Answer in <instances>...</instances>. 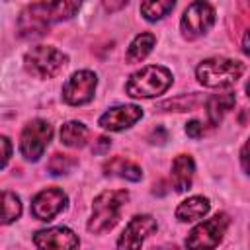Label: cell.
<instances>
[{
	"mask_svg": "<svg viewBox=\"0 0 250 250\" xmlns=\"http://www.w3.org/2000/svg\"><path fill=\"white\" fill-rule=\"evenodd\" d=\"M80 8L78 2H37L27 6L18 21L21 37H37L43 35L49 23L68 20Z\"/></svg>",
	"mask_w": 250,
	"mask_h": 250,
	"instance_id": "1",
	"label": "cell"
},
{
	"mask_svg": "<svg viewBox=\"0 0 250 250\" xmlns=\"http://www.w3.org/2000/svg\"><path fill=\"white\" fill-rule=\"evenodd\" d=\"M246 92H248V98H250V82L246 84Z\"/></svg>",
	"mask_w": 250,
	"mask_h": 250,
	"instance_id": "29",
	"label": "cell"
},
{
	"mask_svg": "<svg viewBox=\"0 0 250 250\" xmlns=\"http://www.w3.org/2000/svg\"><path fill=\"white\" fill-rule=\"evenodd\" d=\"M215 21V10L207 2H193L186 8L182 16V31L188 39L201 37L209 31V27Z\"/></svg>",
	"mask_w": 250,
	"mask_h": 250,
	"instance_id": "8",
	"label": "cell"
},
{
	"mask_svg": "<svg viewBox=\"0 0 250 250\" xmlns=\"http://www.w3.org/2000/svg\"><path fill=\"white\" fill-rule=\"evenodd\" d=\"M74 164H76V160L70 158L68 154H53V158L49 160V170H51V174L59 176V174L70 172L74 168Z\"/></svg>",
	"mask_w": 250,
	"mask_h": 250,
	"instance_id": "22",
	"label": "cell"
},
{
	"mask_svg": "<svg viewBox=\"0 0 250 250\" xmlns=\"http://www.w3.org/2000/svg\"><path fill=\"white\" fill-rule=\"evenodd\" d=\"M152 250H180L176 246H158V248H152Z\"/></svg>",
	"mask_w": 250,
	"mask_h": 250,
	"instance_id": "28",
	"label": "cell"
},
{
	"mask_svg": "<svg viewBox=\"0 0 250 250\" xmlns=\"http://www.w3.org/2000/svg\"><path fill=\"white\" fill-rule=\"evenodd\" d=\"M240 162H242V168L250 174V139H248V143L240 150Z\"/></svg>",
	"mask_w": 250,
	"mask_h": 250,
	"instance_id": "24",
	"label": "cell"
},
{
	"mask_svg": "<svg viewBox=\"0 0 250 250\" xmlns=\"http://www.w3.org/2000/svg\"><path fill=\"white\" fill-rule=\"evenodd\" d=\"M66 64V55L49 45H37L25 55V66L39 78H53Z\"/></svg>",
	"mask_w": 250,
	"mask_h": 250,
	"instance_id": "6",
	"label": "cell"
},
{
	"mask_svg": "<svg viewBox=\"0 0 250 250\" xmlns=\"http://www.w3.org/2000/svg\"><path fill=\"white\" fill-rule=\"evenodd\" d=\"M154 41H156V37H154L152 33H141V35H137V37L131 41L129 49H127V61H129V62H139V61H143V59L152 51Z\"/></svg>",
	"mask_w": 250,
	"mask_h": 250,
	"instance_id": "18",
	"label": "cell"
},
{
	"mask_svg": "<svg viewBox=\"0 0 250 250\" xmlns=\"http://www.w3.org/2000/svg\"><path fill=\"white\" fill-rule=\"evenodd\" d=\"M203 131H205V129H203V125H201L199 121H195V119H193V121H189V123L186 125V133H188L191 139H199V137L203 135Z\"/></svg>",
	"mask_w": 250,
	"mask_h": 250,
	"instance_id": "23",
	"label": "cell"
},
{
	"mask_svg": "<svg viewBox=\"0 0 250 250\" xmlns=\"http://www.w3.org/2000/svg\"><path fill=\"white\" fill-rule=\"evenodd\" d=\"M154 230H156V221L150 215L133 217L117 240V250H141L145 238Z\"/></svg>",
	"mask_w": 250,
	"mask_h": 250,
	"instance_id": "10",
	"label": "cell"
},
{
	"mask_svg": "<svg viewBox=\"0 0 250 250\" xmlns=\"http://www.w3.org/2000/svg\"><path fill=\"white\" fill-rule=\"evenodd\" d=\"M244 66L240 61H232V59H223V57H215V59H205L199 66H197V80L203 86L209 88H225L234 84L240 74H242Z\"/></svg>",
	"mask_w": 250,
	"mask_h": 250,
	"instance_id": "4",
	"label": "cell"
},
{
	"mask_svg": "<svg viewBox=\"0 0 250 250\" xmlns=\"http://www.w3.org/2000/svg\"><path fill=\"white\" fill-rule=\"evenodd\" d=\"M143 115V109L139 105H117L107 109L100 117V125L107 131H123L131 127L135 121H139Z\"/></svg>",
	"mask_w": 250,
	"mask_h": 250,
	"instance_id": "13",
	"label": "cell"
},
{
	"mask_svg": "<svg viewBox=\"0 0 250 250\" xmlns=\"http://www.w3.org/2000/svg\"><path fill=\"white\" fill-rule=\"evenodd\" d=\"M172 84V74L164 66H145L137 70L127 82V94L133 98H154L164 94Z\"/></svg>",
	"mask_w": 250,
	"mask_h": 250,
	"instance_id": "3",
	"label": "cell"
},
{
	"mask_svg": "<svg viewBox=\"0 0 250 250\" xmlns=\"http://www.w3.org/2000/svg\"><path fill=\"white\" fill-rule=\"evenodd\" d=\"M88 129L78 121H68L61 129V141L66 146H82L86 143Z\"/></svg>",
	"mask_w": 250,
	"mask_h": 250,
	"instance_id": "19",
	"label": "cell"
},
{
	"mask_svg": "<svg viewBox=\"0 0 250 250\" xmlns=\"http://www.w3.org/2000/svg\"><path fill=\"white\" fill-rule=\"evenodd\" d=\"M66 207V195L59 188H47L39 191L31 201V213L39 221H51Z\"/></svg>",
	"mask_w": 250,
	"mask_h": 250,
	"instance_id": "11",
	"label": "cell"
},
{
	"mask_svg": "<svg viewBox=\"0 0 250 250\" xmlns=\"http://www.w3.org/2000/svg\"><path fill=\"white\" fill-rule=\"evenodd\" d=\"M96 74L90 70H78L74 72L66 84L62 86V98L70 105H82L94 98L96 90Z\"/></svg>",
	"mask_w": 250,
	"mask_h": 250,
	"instance_id": "9",
	"label": "cell"
},
{
	"mask_svg": "<svg viewBox=\"0 0 250 250\" xmlns=\"http://www.w3.org/2000/svg\"><path fill=\"white\" fill-rule=\"evenodd\" d=\"M129 193L125 189H109V191H102L92 205V219L88 223V230L94 234L105 232L109 229L115 227V223L119 221L121 209L127 203Z\"/></svg>",
	"mask_w": 250,
	"mask_h": 250,
	"instance_id": "2",
	"label": "cell"
},
{
	"mask_svg": "<svg viewBox=\"0 0 250 250\" xmlns=\"http://www.w3.org/2000/svg\"><path fill=\"white\" fill-rule=\"evenodd\" d=\"M227 227H229V217L225 213H217L215 217L199 223L189 232V236L186 238V248L188 250H215Z\"/></svg>",
	"mask_w": 250,
	"mask_h": 250,
	"instance_id": "5",
	"label": "cell"
},
{
	"mask_svg": "<svg viewBox=\"0 0 250 250\" xmlns=\"http://www.w3.org/2000/svg\"><path fill=\"white\" fill-rule=\"evenodd\" d=\"M37 250H76L78 236L66 227H53L47 230H39L33 236Z\"/></svg>",
	"mask_w": 250,
	"mask_h": 250,
	"instance_id": "12",
	"label": "cell"
},
{
	"mask_svg": "<svg viewBox=\"0 0 250 250\" xmlns=\"http://www.w3.org/2000/svg\"><path fill=\"white\" fill-rule=\"evenodd\" d=\"M0 141H2V146H4V162H2V164L6 166V162H8V158H10V141H8L6 137H2Z\"/></svg>",
	"mask_w": 250,
	"mask_h": 250,
	"instance_id": "26",
	"label": "cell"
},
{
	"mask_svg": "<svg viewBox=\"0 0 250 250\" xmlns=\"http://www.w3.org/2000/svg\"><path fill=\"white\" fill-rule=\"evenodd\" d=\"M105 174L109 176H119V178H125V180H131V182H139L143 178V172L137 164H133L131 160H125L123 156H115L111 158L105 166H104Z\"/></svg>",
	"mask_w": 250,
	"mask_h": 250,
	"instance_id": "17",
	"label": "cell"
},
{
	"mask_svg": "<svg viewBox=\"0 0 250 250\" xmlns=\"http://www.w3.org/2000/svg\"><path fill=\"white\" fill-rule=\"evenodd\" d=\"M109 145H111V143H109V139L100 137V139H98V145H96V146H92V152H94V154H102V152H105V150L109 148Z\"/></svg>",
	"mask_w": 250,
	"mask_h": 250,
	"instance_id": "25",
	"label": "cell"
},
{
	"mask_svg": "<svg viewBox=\"0 0 250 250\" xmlns=\"http://www.w3.org/2000/svg\"><path fill=\"white\" fill-rule=\"evenodd\" d=\"M2 201H4V213H2V223L8 225L12 221H16L21 213V203H20V197L10 193V191H4L2 193Z\"/></svg>",
	"mask_w": 250,
	"mask_h": 250,
	"instance_id": "21",
	"label": "cell"
},
{
	"mask_svg": "<svg viewBox=\"0 0 250 250\" xmlns=\"http://www.w3.org/2000/svg\"><path fill=\"white\" fill-rule=\"evenodd\" d=\"M242 49L246 55H250V29L244 33V39H242Z\"/></svg>",
	"mask_w": 250,
	"mask_h": 250,
	"instance_id": "27",
	"label": "cell"
},
{
	"mask_svg": "<svg viewBox=\"0 0 250 250\" xmlns=\"http://www.w3.org/2000/svg\"><path fill=\"white\" fill-rule=\"evenodd\" d=\"M170 10H174V2L172 0H152V2H143L141 4V12L148 21H156L162 20Z\"/></svg>",
	"mask_w": 250,
	"mask_h": 250,
	"instance_id": "20",
	"label": "cell"
},
{
	"mask_svg": "<svg viewBox=\"0 0 250 250\" xmlns=\"http://www.w3.org/2000/svg\"><path fill=\"white\" fill-rule=\"evenodd\" d=\"M234 105V94L232 92H225V94H215L207 100V117L211 125H219V121L223 119V115L232 109Z\"/></svg>",
	"mask_w": 250,
	"mask_h": 250,
	"instance_id": "16",
	"label": "cell"
},
{
	"mask_svg": "<svg viewBox=\"0 0 250 250\" xmlns=\"http://www.w3.org/2000/svg\"><path fill=\"white\" fill-rule=\"evenodd\" d=\"M53 137V129L47 121L43 119H33L29 121L23 131H21V139H20V150L27 160H39V156H43V150L47 148L49 141Z\"/></svg>",
	"mask_w": 250,
	"mask_h": 250,
	"instance_id": "7",
	"label": "cell"
},
{
	"mask_svg": "<svg viewBox=\"0 0 250 250\" xmlns=\"http://www.w3.org/2000/svg\"><path fill=\"white\" fill-rule=\"evenodd\" d=\"M209 199L207 197H201V195H193L186 201H182L176 209V217L182 221V223H189V221H197L201 219L203 215L209 213Z\"/></svg>",
	"mask_w": 250,
	"mask_h": 250,
	"instance_id": "15",
	"label": "cell"
},
{
	"mask_svg": "<svg viewBox=\"0 0 250 250\" xmlns=\"http://www.w3.org/2000/svg\"><path fill=\"white\" fill-rule=\"evenodd\" d=\"M193 158L189 154H180L174 158L172 162V184L178 191H186L191 186V178H193Z\"/></svg>",
	"mask_w": 250,
	"mask_h": 250,
	"instance_id": "14",
	"label": "cell"
}]
</instances>
